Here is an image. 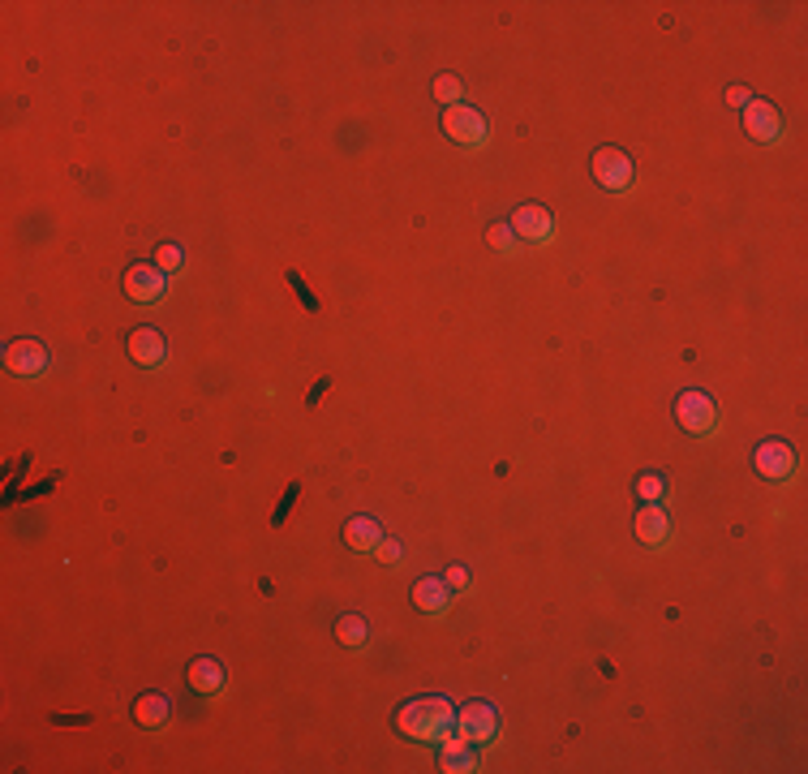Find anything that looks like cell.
<instances>
[{
	"instance_id": "1",
	"label": "cell",
	"mask_w": 808,
	"mask_h": 774,
	"mask_svg": "<svg viewBox=\"0 0 808 774\" xmlns=\"http://www.w3.org/2000/svg\"><path fill=\"white\" fill-rule=\"evenodd\" d=\"M396 731L413 744H435L439 749L447 736H456V710H452V701L435 697V693L413 697L409 706L396 710Z\"/></svg>"
},
{
	"instance_id": "2",
	"label": "cell",
	"mask_w": 808,
	"mask_h": 774,
	"mask_svg": "<svg viewBox=\"0 0 808 774\" xmlns=\"http://www.w3.org/2000/svg\"><path fill=\"white\" fill-rule=\"evenodd\" d=\"M675 422H680L688 435H718V426H723V409H718L714 396L705 392H680V400H675Z\"/></svg>"
},
{
	"instance_id": "3",
	"label": "cell",
	"mask_w": 808,
	"mask_h": 774,
	"mask_svg": "<svg viewBox=\"0 0 808 774\" xmlns=\"http://www.w3.org/2000/svg\"><path fill=\"white\" fill-rule=\"evenodd\" d=\"M499 731H503V723H499V710L490 706V701H465V706L456 710V736H465V740H473L478 749H490V744L499 740Z\"/></svg>"
},
{
	"instance_id": "4",
	"label": "cell",
	"mask_w": 808,
	"mask_h": 774,
	"mask_svg": "<svg viewBox=\"0 0 808 774\" xmlns=\"http://www.w3.org/2000/svg\"><path fill=\"white\" fill-rule=\"evenodd\" d=\"M443 134L452 138V142H460V147H469V151H482L486 138H490V129H486V117H482L478 108L452 104V108L443 112Z\"/></svg>"
},
{
	"instance_id": "5",
	"label": "cell",
	"mask_w": 808,
	"mask_h": 774,
	"mask_svg": "<svg viewBox=\"0 0 808 774\" xmlns=\"http://www.w3.org/2000/svg\"><path fill=\"white\" fill-rule=\"evenodd\" d=\"M168 271H160L155 263H134L125 271V297L138 301V306H155V301L168 297Z\"/></svg>"
},
{
	"instance_id": "6",
	"label": "cell",
	"mask_w": 808,
	"mask_h": 774,
	"mask_svg": "<svg viewBox=\"0 0 808 774\" xmlns=\"http://www.w3.org/2000/svg\"><path fill=\"white\" fill-rule=\"evenodd\" d=\"M744 129H748V138L761 142V147H774V142H783V134H787L783 112L774 104H761V99H748L744 104Z\"/></svg>"
},
{
	"instance_id": "7",
	"label": "cell",
	"mask_w": 808,
	"mask_h": 774,
	"mask_svg": "<svg viewBox=\"0 0 808 774\" xmlns=\"http://www.w3.org/2000/svg\"><path fill=\"white\" fill-rule=\"evenodd\" d=\"M594 181L611 194H624L632 185V160L619 147H598L594 151Z\"/></svg>"
},
{
	"instance_id": "8",
	"label": "cell",
	"mask_w": 808,
	"mask_h": 774,
	"mask_svg": "<svg viewBox=\"0 0 808 774\" xmlns=\"http://www.w3.org/2000/svg\"><path fill=\"white\" fill-rule=\"evenodd\" d=\"M508 224H512L516 241H533V246H546V241L555 237V215L546 211V207H538V203H525V207H516Z\"/></svg>"
},
{
	"instance_id": "9",
	"label": "cell",
	"mask_w": 808,
	"mask_h": 774,
	"mask_svg": "<svg viewBox=\"0 0 808 774\" xmlns=\"http://www.w3.org/2000/svg\"><path fill=\"white\" fill-rule=\"evenodd\" d=\"M753 465L766 482H787L791 473H796V452H791V443H783V439H766V443H757Z\"/></svg>"
},
{
	"instance_id": "10",
	"label": "cell",
	"mask_w": 808,
	"mask_h": 774,
	"mask_svg": "<svg viewBox=\"0 0 808 774\" xmlns=\"http://www.w3.org/2000/svg\"><path fill=\"white\" fill-rule=\"evenodd\" d=\"M5 366L22 379H39L43 370H48V349H43L39 340H13L5 349Z\"/></svg>"
},
{
	"instance_id": "11",
	"label": "cell",
	"mask_w": 808,
	"mask_h": 774,
	"mask_svg": "<svg viewBox=\"0 0 808 774\" xmlns=\"http://www.w3.org/2000/svg\"><path fill=\"white\" fill-rule=\"evenodd\" d=\"M125 349H129V357H134L138 366H147V370L168 362V340H164V332H155V327H138V332H129Z\"/></svg>"
},
{
	"instance_id": "12",
	"label": "cell",
	"mask_w": 808,
	"mask_h": 774,
	"mask_svg": "<svg viewBox=\"0 0 808 774\" xmlns=\"http://www.w3.org/2000/svg\"><path fill=\"white\" fill-rule=\"evenodd\" d=\"M439 766L447 774H473V770H482V753H478V744L465 740V736H447L439 744Z\"/></svg>"
},
{
	"instance_id": "13",
	"label": "cell",
	"mask_w": 808,
	"mask_h": 774,
	"mask_svg": "<svg viewBox=\"0 0 808 774\" xmlns=\"http://www.w3.org/2000/svg\"><path fill=\"white\" fill-rule=\"evenodd\" d=\"M413 607L422 615H443L447 607H452V590H447L443 577H422L413 585Z\"/></svg>"
},
{
	"instance_id": "14",
	"label": "cell",
	"mask_w": 808,
	"mask_h": 774,
	"mask_svg": "<svg viewBox=\"0 0 808 774\" xmlns=\"http://www.w3.org/2000/svg\"><path fill=\"white\" fill-rule=\"evenodd\" d=\"M134 723L147 731H164L172 723V701L164 693H142L134 701Z\"/></svg>"
},
{
	"instance_id": "15",
	"label": "cell",
	"mask_w": 808,
	"mask_h": 774,
	"mask_svg": "<svg viewBox=\"0 0 808 774\" xmlns=\"http://www.w3.org/2000/svg\"><path fill=\"white\" fill-rule=\"evenodd\" d=\"M637 538L645 542V547H667L671 521H667V512H662L658 504H641V512H637Z\"/></svg>"
},
{
	"instance_id": "16",
	"label": "cell",
	"mask_w": 808,
	"mask_h": 774,
	"mask_svg": "<svg viewBox=\"0 0 808 774\" xmlns=\"http://www.w3.org/2000/svg\"><path fill=\"white\" fill-rule=\"evenodd\" d=\"M344 542H349L353 551H374L383 542V525L374 521V516H353V521L344 525Z\"/></svg>"
},
{
	"instance_id": "17",
	"label": "cell",
	"mask_w": 808,
	"mask_h": 774,
	"mask_svg": "<svg viewBox=\"0 0 808 774\" xmlns=\"http://www.w3.org/2000/svg\"><path fill=\"white\" fill-rule=\"evenodd\" d=\"M190 688L202 693V697L220 693L224 688V667L215 663V658H198V663H190Z\"/></svg>"
},
{
	"instance_id": "18",
	"label": "cell",
	"mask_w": 808,
	"mask_h": 774,
	"mask_svg": "<svg viewBox=\"0 0 808 774\" xmlns=\"http://www.w3.org/2000/svg\"><path fill=\"white\" fill-rule=\"evenodd\" d=\"M336 641L349 645V650H362V645L370 641V624L362 620V615H340L336 620Z\"/></svg>"
},
{
	"instance_id": "19",
	"label": "cell",
	"mask_w": 808,
	"mask_h": 774,
	"mask_svg": "<svg viewBox=\"0 0 808 774\" xmlns=\"http://www.w3.org/2000/svg\"><path fill=\"white\" fill-rule=\"evenodd\" d=\"M637 495H641V504H662V495H667V478H662V473H641Z\"/></svg>"
},
{
	"instance_id": "20",
	"label": "cell",
	"mask_w": 808,
	"mask_h": 774,
	"mask_svg": "<svg viewBox=\"0 0 808 774\" xmlns=\"http://www.w3.org/2000/svg\"><path fill=\"white\" fill-rule=\"evenodd\" d=\"M435 99L452 108V104H460V99H465V86H460V78H452V74H439V78H435Z\"/></svg>"
},
{
	"instance_id": "21",
	"label": "cell",
	"mask_w": 808,
	"mask_h": 774,
	"mask_svg": "<svg viewBox=\"0 0 808 774\" xmlns=\"http://www.w3.org/2000/svg\"><path fill=\"white\" fill-rule=\"evenodd\" d=\"M486 241H490V250H495V254H516V233H512V224H490Z\"/></svg>"
},
{
	"instance_id": "22",
	"label": "cell",
	"mask_w": 808,
	"mask_h": 774,
	"mask_svg": "<svg viewBox=\"0 0 808 774\" xmlns=\"http://www.w3.org/2000/svg\"><path fill=\"white\" fill-rule=\"evenodd\" d=\"M155 267L168 271V276H172V271H181V267H185L181 246H160V250H155Z\"/></svg>"
},
{
	"instance_id": "23",
	"label": "cell",
	"mask_w": 808,
	"mask_h": 774,
	"mask_svg": "<svg viewBox=\"0 0 808 774\" xmlns=\"http://www.w3.org/2000/svg\"><path fill=\"white\" fill-rule=\"evenodd\" d=\"M374 555H379V564L396 568V564H400V542H396V538H383L379 547H374Z\"/></svg>"
},
{
	"instance_id": "24",
	"label": "cell",
	"mask_w": 808,
	"mask_h": 774,
	"mask_svg": "<svg viewBox=\"0 0 808 774\" xmlns=\"http://www.w3.org/2000/svg\"><path fill=\"white\" fill-rule=\"evenodd\" d=\"M443 581H447V590H456V594H465V590H469V572H465V568H447V577H443Z\"/></svg>"
},
{
	"instance_id": "25",
	"label": "cell",
	"mask_w": 808,
	"mask_h": 774,
	"mask_svg": "<svg viewBox=\"0 0 808 774\" xmlns=\"http://www.w3.org/2000/svg\"><path fill=\"white\" fill-rule=\"evenodd\" d=\"M748 99H753V95H748L744 86H731V91H727V104H731V108H744Z\"/></svg>"
}]
</instances>
